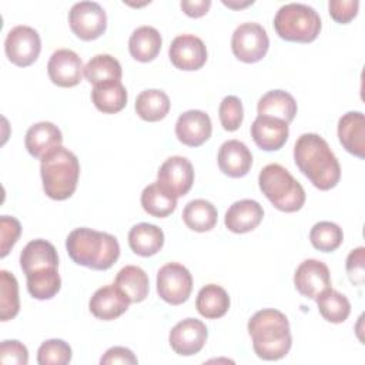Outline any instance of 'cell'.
Segmentation results:
<instances>
[{
    "instance_id": "cell-11",
    "label": "cell",
    "mask_w": 365,
    "mask_h": 365,
    "mask_svg": "<svg viewBox=\"0 0 365 365\" xmlns=\"http://www.w3.org/2000/svg\"><path fill=\"white\" fill-rule=\"evenodd\" d=\"M158 184L175 198L185 195L194 182V168L188 158L181 155L168 157L157 173Z\"/></svg>"
},
{
    "instance_id": "cell-46",
    "label": "cell",
    "mask_w": 365,
    "mask_h": 365,
    "mask_svg": "<svg viewBox=\"0 0 365 365\" xmlns=\"http://www.w3.org/2000/svg\"><path fill=\"white\" fill-rule=\"evenodd\" d=\"M222 3L225 4V6H228V7H231V9H242V7H247V6H250V4H252L254 1L251 0V1H245V3H240V4H237V3H232V1H225V0H222Z\"/></svg>"
},
{
    "instance_id": "cell-43",
    "label": "cell",
    "mask_w": 365,
    "mask_h": 365,
    "mask_svg": "<svg viewBox=\"0 0 365 365\" xmlns=\"http://www.w3.org/2000/svg\"><path fill=\"white\" fill-rule=\"evenodd\" d=\"M348 278L354 285H362L365 279V248L358 247L346 257Z\"/></svg>"
},
{
    "instance_id": "cell-45",
    "label": "cell",
    "mask_w": 365,
    "mask_h": 365,
    "mask_svg": "<svg viewBox=\"0 0 365 365\" xmlns=\"http://www.w3.org/2000/svg\"><path fill=\"white\" fill-rule=\"evenodd\" d=\"M211 7V0H182L181 9L188 17H202L208 13Z\"/></svg>"
},
{
    "instance_id": "cell-39",
    "label": "cell",
    "mask_w": 365,
    "mask_h": 365,
    "mask_svg": "<svg viewBox=\"0 0 365 365\" xmlns=\"http://www.w3.org/2000/svg\"><path fill=\"white\" fill-rule=\"evenodd\" d=\"M218 117L224 130L227 131L238 130L244 120V108H242L241 100L235 96L224 97L222 101L220 103Z\"/></svg>"
},
{
    "instance_id": "cell-21",
    "label": "cell",
    "mask_w": 365,
    "mask_h": 365,
    "mask_svg": "<svg viewBox=\"0 0 365 365\" xmlns=\"http://www.w3.org/2000/svg\"><path fill=\"white\" fill-rule=\"evenodd\" d=\"M63 143V134L57 125L50 121H40L33 124L24 138V145L30 155L43 160L53 150Z\"/></svg>"
},
{
    "instance_id": "cell-8",
    "label": "cell",
    "mask_w": 365,
    "mask_h": 365,
    "mask_svg": "<svg viewBox=\"0 0 365 365\" xmlns=\"http://www.w3.org/2000/svg\"><path fill=\"white\" fill-rule=\"evenodd\" d=\"M192 291V277L180 262H168L157 272V294L171 305L185 302Z\"/></svg>"
},
{
    "instance_id": "cell-5",
    "label": "cell",
    "mask_w": 365,
    "mask_h": 365,
    "mask_svg": "<svg viewBox=\"0 0 365 365\" xmlns=\"http://www.w3.org/2000/svg\"><path fill=\"white\" fill-rule=\"evenodd\" d=\"M258 185L269 202L279 211L295 212L305 204V191L299 181L281 164L265 165L258 175Z\"/></svg>"
},
{
    "instance_id": "cell-32",
    "label": "cell",
    "mask_w": 365,
    "mask_h": 365,
    "mask_svg": "<svg viewBox=\"0 0 365 365\" xmlns=\"http://www.w3.org/2000/svg\"><path fill=\"white\" fill-rule=\"evenodd\" d=\"M84 77L93 86L107 81H121L123 70L118 60L110 54H97L84 66Z\"/></svg>"
},
{
    "instance_id": "cell-44",
    "label": "cell",
    "mask_w": 365,
    "mask_h": 365,
    "mask_svg": "<svg viewBox=\"0 0 365 365\" xmlns=\"http://www.w3.org/2000/svg\"><path fill=\"white\" fill-rule=\"evenodd\" d=\"M138 362L137 356L133 354L131 349L125 346H113L106 351V354L101 356L100 364L101 365H115V364H123V365H135Z\"/></svg>"
},
{
    "instance_id": "cell-9",
    "label": "cell",
    "mask_w": 365,
    "mask_h": 365,
    "mask_svg": "<svg viewBox=\"0 0 365 365\" xmlns=\"http://www.w3.org/2000/svg\"><path fill=\"white\" fill-rule=\"evenodd\" d=\"M71 31L81 40L98 38L107 29V14L96 1H78L68 11Z\"/></svg>"
},
{
    "instance_id": "cell-34",
    "label": "cell",
    "mask_w": 365,
    "mask_h": 365,
    "mask_svg": "<svg viewBox=\"0 0 365 365\" xmlns=\"http://www.w3.org/2000/svg\"><path fill=\"white\" fill-rule=\"evenodd\" d=\"M315 299L318 311L325 321L332 324H341L349 317L351 304L344 294L332 288H327Z\"/></svg>"
},
{
    "instance_id": "cell-41",
    "label": "cell",
    "mask_w": 365,
    "mask_h": 365,
    "mask_svg": "<svg viewBox=\"0 0 365 365\" xmlns=\"http://www.w3.org/2000/svg\"><path fill=\"white\" fill-rule=\"evenodd\" d=\"M21 234V225L17 218L10 215H3L0 218V240H1V252L0 257L4 258L13 245L17 242Z\"/></svg>"
},
{
    "instance_id": "cell-38",
    "label": "cell",
    "mask_w": 365,
    "mask_h": 365,
    "mask_svg": "<svg viewBox=\"0 0 365 365\" xmlns=\"http://www.w3.org/2000/svg\"><path fill=\"white\" fill-rule=\"evenodd\" d=\"M71 346L63 339H47L37 351V362L40 365H66L71 361Z\"/></svg>"
},
{
    "instance_id": "cell-23",
    "label": "cell",
    "mask_w": 365,
    "mask_h": 365,
    "mask_svg": "<svg viewBox=\"0 0 365 365\" xmlns=\"http://www.w3.org/2000/svg\"><path fill=\"white\" fill-rule=\"evenodd\" d=\"M338 138L348 153L365 157V117L361 111H348L339 118Z\"/></svg>"
},
{
    "instance_id": "cell-6",
    "label": "cell",
    "mask_w": 365,
    "mask_h": 365,
    "mask_svg": "<svg viewBox=\"0 0 365 365\" xmlns=\"http://www.w3.org/2000/svg\"><path fill=\"white\" fill-rule=\"evenodd\" d=\"M321 17L308 4L288 3L278 9L274 17L277 34L287 41L311 43L321 31Z\"/></svg>"
},
{
    "instance_id": "cell-10",
    "label": "cell",
    "mask_w": 365,
    "mask_h": 365,
    "mask_svg": "<svg viewBox=\"0 0 365 365\" xmlns=\"http://www.w3.org/2000/svg\"><path fill=\"white\" fill-rule=\"evenodd\" d=\"M41 50V40L38 33L30 26L13 27L4 40V51L7 58L19 66L27 67L33 64Z\"/></svg>"
},
{
    "instance_id": "cell-18",
    "label": "cell",
    "mask_w": 365,
    "mask_h": 365,
    "mask_svg": "<svg viewBox=\"0 0 365 365\" xmlns=\"http://www.w3.org/2000/svg\"><path fill=\"white\" fill-rule=\"evenodd\" d=\"M289 135L285 121L268 115H258L251 125L254 143L264 151H277L284 147Z\"/></svg>"
},
{
    "instance_id": "cell-27",
    "label": "cell",
    "mask_w": 365,
    "mask_h": 365,
    "mask_svg": "<svg viewBox=\"0 0 365 365\" xmlns=\"http://www.w3.org/2000/svg\"><path fill=\"white\" fill-rule=\"evenodd\" d=\"M91 100L96 108L104 114H115L127 104V90L121 81H107L93 86Z\"/></svg>"
},
{
    "instance_id": "cell-36",
    "label": "cell",
    "mask_w": 365,
    "mask_h": 365,
    "mask_svg": "<svg viewBox=\"0 0 365 365\" xmlns=\"http://www.w3.org/2000/svg\"><path fill=\"white\" fill-rule=\"evenodd\" d=\"M19 284L16 277L6 271H0V319L9 321L19 314Z\"/></svg>"
},
{
    "instance_id": "cell-33",
    "label": "cell",
    "mask_w": 365,
    "mask_h": 365,
    "mask_svg": "<svg viewBox=\"0 0 365 365\" xmlns=\"http://www.w3.org/2000/svg\"><path fill=\"white\" fill-rule=\"evenodd\" d=\"M141 207L147 214L155 218H164L174 212L177 207V198L167 192L158 184V181H155L143 190Z\"/></svg>"
},
{
    "instance_id": "cell-30",
    "label": "cell",
    "mask_w": 365,
    "mask_h": 365,
    "mask_svg": "<svg viewBox=\"0 0 365 365\" xmlns=\"http://www.w3.org/2000/svg\"><path fill=\"white\" fill-rule=\"evenodd\" d=\"M170 107V98L163 90H144L135 98V111L138 117L148 123L163 120L168 114Z\"/></svg>"
},
{
    "instance_id": "cell-1",
    "label": "cell",
    "mask_w": 365,
    "mask_h": 365,
    "mask_svg": "<svg viewBox=\"0 0 365 365\" xmlns=\"http://www.w3.org/2000/svg\"><path fill=\"white\" fill-rule=\"evenodd\" d=\"M294 161L318 190L327 191L339 182L341 165L319 134L305 133L298 137L294 145Z\"/></svg>"
},
{
    "instance_id": "cell-29",
    "label": "cell",
    "mask_w": 365,
    "mask_h": 365,
    "mask_svg": "<svg viewBox=\"0 0 365 365\" xmlns=\"http://www.w3.org/2000/svg\"><path fill=\"white\" fill-rule=\"evenodd\" d=\"M114 284L130 298L131 302L144 301L150 291L148 277L145 271L137 265L123 267L117 272Z\"/></svg>"
},
{
    "instance_id": "cell-37",
    "label": "cell",
    "mask_w": 365,
    "mask_h": 365,
    "mask_svg": "<svg viewBox=\"0 0 365 365\" xmlns=\"http://www.w3.org/2000/svg\"><path fill=\"white\" fill-rule=\"evenodd\" d=\"M309 241L314 248L322 252H332L344 241L342 228L331 221H319L309 231Z\"/></svg>"
},
{
    "instance_id": "cell-22",
    "label": "cell",
    "mask_w": 365,
    "mask_h": 365,
    "mask_svg": "<svg viewBox=\"0 0 365 365\" xmlns=\"http://www.w3.org/2000/svg\"><path fill=\"white\" fill-rule=\"evenodd\" d=\"M20 267L26 275L58 268V255L54 245L41 238L27 242L20 254Z\"/></svg>"
},
{
    "instance_id": "cell-17",
    "label": "cell",
    "mask_w": 365,
    "mask_h": 365,
    "mask_svg": "<svg viewBox=\"0 0 365 365\" xmlns=\"http://www.w3.org/2000/svg\"><path fill=\"white\" fill-rule=\"evenodd\" d=\"M130 298L115 285H106L98 288L88 302L90 312L103 321H113L121 317L130 305Z\"/></svg>"
},
{
    "instance_id": "cell-31",
    "label": "cell",
    "mask_w": 365,
    "mask_h": 365,
    "mask_svg": "<svg viewBox=\"0 0 365 365\" xmlns=\"http://www.w3.org/2000/svg\"><path fill=\"white\" fill-rule=\"evenodd\" d=\"M182 220L190 230L197 232H205L211 231L215 227L218 212L212 202L202 198H197L190 201L184 207Z\"/></svg>"
},
{
    "instance_id": "cell-13",
    "label": "cell",
    "mask_w": 365,
    "mask_h": 365,
    "mask_svg": "<svg viewBox=\"0 0 365 365\" xmlns=\"http://www.w3.org/2000/svg\"><path fill=\"white\" fill-rule=\"evenodd\" d=\"M168 56L174 67L184 71H194L205 64L207 47L194 34H180L171 41Z\"/></svg>"
},
{
    "instance_id": "cell-16",
    "label": "cell",
    "mask_w": 365,
    "mask_h": 365,
    "mask_svg": "<svg viewBox=\"0 0 365 365\" xmlns=\"http://www.w3.org/2000/svg\"><path fill=\"white\" fill-rule=\"evenodd\" d=\"M212 133L211 118L201 110L184 111L175 123V135L178 141L188 147L202 145Z\"/></svg>"
},
{
    "instance_id": "cell-2",
    "label": "cell",
    "mask_w": 365,
    "mask_h": 365,
    "mask_svg": "<svg viewBox=\"0 0 365 365\" xmlns=\"http://www.w3.org/2000/svg\"><path fill=\"white\" fill-rule=\"evenodd\" d=\"M248 334L258 358L277 361L284 358L292 344L289 322L285 314L274 308L257 311L248 321Z\"/></svg>"
},
{
    "instance_id": "cell-35",
    "label": "cell",
    "mask_w": 365,
    "mask_h": 365,
    "mask_svg": "<svg viewBox=\"0 0 365 365\" xmlns=\"http://www.w3.org/2000/svg\"><path fill=\"white\" fill-rule=\"evenodd\" d=\"M27 291L36 299H50L61 288V278L57 268L44 269L40 272H33L26 275Z\"/></svg>"
},
{
    "instance_id": "cell-12",
    "label": "cell",
    "mask_w": 365,
    "mask_h": 365,
    "mask_svg": "<svg viewBox=\"0 0 365 365\" xmlns=\"http://www.w3.org/2000/svg\"><path fill=\"white\" fill-rule=\"evenodd\" d=\"M208 331L202 321L185 318L175 324L168 335V342L173 351L181 356L198 354L207 342Z\"/></svg>"
},
{
    "instance_id": "cell-26",
    "label": "cell",
    "mask_w": 365,
    "mask_h": 365,
    "mask_svg": "<svg viewBox=\"0 0 365 365\" xmlns=\"http://www.w3.org/2000/svg\"><path fill=\"white\" fill-rule=\"evenodd\" d=\"M297 101L295 98L284 90H271L265 93L257 106L258 115H268L279 118L289 124L297 114Z\"/></svg>"
},
{
    "instance_id": "cell-24",
    "label": "cell",
    "mask_w": 365,
    "mask_h": 365,
    "mask_svg": "<svg viewBox=\"0 0 365 365\" xmlns=\"http://www.w3.org/2000/svg\"><path fill=\"white\" fill-rule=\"evenodd\" d=\"M161 34L151 26L137 27L128 40V51L131 57L141 63L154 60L161 50Z\"/></svg>"
},
{
    "instance_id": "cell-25",
    "label": "cell",
    "mask_w": 365,
    "mask_h": 365,
    "mask_svg": "<svg viewBox=\"0 0 365 365\" xmlns=\"http://www.w3.org/2000/svg\"><path fill=\"white\" fill-rule=\"evenodd\" d=\"M128 245L140 257H151L164 245V232L154 224H135L128 232Z\"/></svg>"
},
{
    "instance_id": "cell-15",
    "label": "cell",
    "mask_w": 365,
    "mask_h": 365,
    "mask_svg": "<svg viewBox=\"0 0 365 365\" xmlns=\"http://www.w3.org/2000/svg\"><path fill=\"white\" fill-rule=\"evenodd\" d=\"M47 73L53 84L58 87H74L81 81L84 67L78 54L70 48L56 50L48 63Z\"/></svg>"
},
{
    "instance_id": "cell-40",
    "label": "cell",
    "mask_w": 365,
    "mask_h": 365,
    "mask_svg": "<svg viewBox=\"0 0 365 365\" xmlns=\"http://www.w3.org/2000/svg\"><path fill=\"white\" fill-rule=\"evenodd\" d=\"M0 362L3 365H27L29 351L17 339H6L0 344Z\"/></svg>"
},
{
    "instance_id": "cell-28",
    "label": "cell",
    "mask_w": 365,
    "mask_h": 365,
    "mask_svg": "<svg viewBox=\"0 0 365 365\" xmlns=\"http://www.w3.org/2000/svg\"><path fill=\"white\" fill-rule=\"evenodd\" d=\"M195 308L207 319L221 318L230 308L228 292L217 284H207L197 294Z\"/></svg>"
},
{
    "instance_id": "cell-20",
    "label": "cell",
    "mask_w": 365,
    "mask_h": 365,
    "mask_svg": "<svg viewBox=\"0 0 365 365\" xmlns=\"http://www.w3.org/2000/svg\"><path fill=\"white\" fill-rule=\"evenodd\" d=\"M264 217L262 205L255 200H240L230 205L225 212V227L235 234H245L255 230Z\"/></svg>"
},
{
    "instance_id": "cell-42",
    "label": "cell",
    "mask_w": 365,
    "mask_h": 365,
    "mask_svg": "<svg viewBox=\"0 0 365 365\" xmlns=\"http://www.w3.org/2000/svg\"><path fill=\"white\" fill-rule=\"evenodd\" d=\"M331 17L339 23L346 24L356 17L359 1L358 0H329L328 3Z\"/></svg>"
},
{
    "instance_id": "cell-14",
    "label": "cell",
    "mask_w": 365,
    "mask_h": 365,
    "mask_svg": "<svg viewBox=\"0 0 365 365\" xmlns=\"http://www.w3.org/2000/svg\"><path fill=\"white\" fill-rule=\"evenodd\" d=\"M297 291L309 299H315L322 291L331 288V274L328 267L318 259H304L294 274Z\"/></svg>"
},
{
    "instance_id": "cell-19",
    "label": "cell",
    "mask_w": 365,
    "mask_h": 365,
    "mask_svg": "<svg viewBox=\"0 0 365 365\" xmlns=\"http://www.w3.org/2000/svg\"><path fill=\"white\" fill-rule=\"evenodd\" d=\"M220 170L232 178H240L248 174L252 165V154L250 148L240 140H228L218 150Z\"/></svg>"
},
{
    "instance_id": "cell-3",
    "label": "cell",
    "mask_w": 365,
    "mask_h": 365,
    "mask_svg": "<svg viewBox=\"0 0 365 365\" xmlns=\"http://www.w3.org/2000/svg\"><path fill=\"white\" fill-rule=\"evenodd\" d=\"M66 248L76 264L96 271L111 268L120 257V244L114 235L87 227L73 230L67 235Z\"/></svg>"
},
{
    "instance_id": "cell-7",
    "label": "cell",
    "mask_w": 365,
    "mask_h": 365,
    "mask_svg": "<svg viewBox=\"0 0 365 365\" xmlns=\"http://www.w3.org/2000/svg\"><path fill=\"white\" fill-rule=\"evenodd\" d=\"M268 47V34L258 23H242L232 33L231 50L240 61L257 63L265 57Z\"/></svg>"
},
{
    "instance_id": "cell-4",
    "label": "cell",
    "mask_w": 365,
    "mask_h": 365,
    "mask_svg": "<svg viewBox=\"0 0 365 365\" xmlns=\"http://www.w3.org/2000/svg\"><path fill=\"white\" fill-rule=\"evenodd\" d=\"M40 174L47 197L63 201L70 198L77 188L80 164L74 153L60 145L41 160Z\"/></svg>"
}]
</instances>
